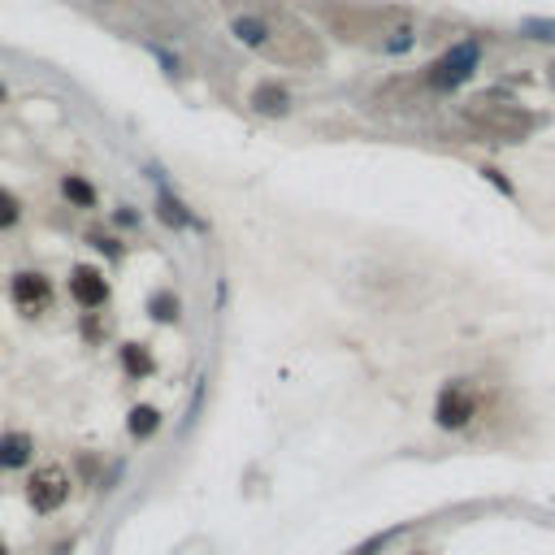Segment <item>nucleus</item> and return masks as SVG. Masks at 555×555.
Here are the masks:
<instances>
[{
	"label": "nucleus",
	"instance_id": "obj_7",
	"mask_svg": "<svg viewBox=\"0 0 555 555\" xmlns=\"http://www.w3.org/2000/svg\"><path fill=\"white\" fill-rule=\"evenodd\" d=\"M69 299L83 308V313H96L109 304V278H104V269L96 265H74L69 269Z\"/></svg>",
	"mask_w": 555,
	"mask_h": 555
},
{
	"label": "nucleus",
	"instance_id": "obj_1",
	"mask_svg": "<svg viewBox=\"0 0 555 555\" xmlns=\"http://www.w3.org/2000/svg\"><path fill=\"white\" fill-rule=\"evenodd\" d=\"M230 31L239 44L257 48L261 57L278 61V66H322L326 48L317 31H308L295 13H273V9H248L230 18Z\"/></svg>",
	"mask_w": 555,
	"mask_h": 555
},
{
	"label": "nucleus",
	"instance_id": "obj_2",
	"mask_svg": "<svg viewBox=\"0 0 555 555\" xmlns=\"http://www.w3.org/2000/svg\"><path fill=\"white\" fill-rule=\"evenodd\" d=\"M464 118L477 127L482 135L499 139V143H521L529 139V131L538 127V118L521 109L517 100H499V96H477L464 104Z\"/></svg>",
	"mask_w": 555,
	"mask_h": 555
},
{
	"label": "nucleus",
	"instance_id": "obj_16",
	"mask_svg": "<svg viewBox=\"0 0 555 555\" xmlns=\"http://www.w3.org/2000/svg\"><path fill=\"white\" fill-rule=\"evenodd\" d=\"M0 555H13V551H9V543H4V538H0Z\"/></svg>",
	"mask_w": 555,
	"mask_h": 555
},
{
	"label": "nucleus",
	"instance_id": "obj_13",
	"mask_svg": "<svg viewBox=\"0 0 555 555\" xmlns=\"http://www.w3.org/2000/svg\"><path fill=\"white\" fill-rule=\"evenodd\" d=\"M148 308H152V317H157V322H165V326L183 317V299H178L174 291H157V295H152V304H148Z\"/></svg>",
	"mask_w": 555,
	"mask_h": 555
},
{
	"label": "nucleus",
	"instance_id": "obj_12",
	"mask_svg": "<svg viewBox=\"0 0 555 555\" xmlns=\"http://www.w3.org/2000/svg\"><path fill=\"white\" fill-rule=\"evenodd\" d=\"M61 196H66L74 208H96V187H92L87 178H78V174H66V178H61Z\"/></svg>",
	"mask_w": 555,
	"mask_h": 555
},
{
	"label": "nucleus",
	"instance_id": "obj_6",
	"mask_svg": "<svg viewBox=\"0 0 555 555\" xmlns=\"http://www.w3.org/2000/svg\"><path fill=\"white\" fill-rule=\"evenodd\" d=\"M473 66H477V44H460V48H452L438 66H429V74H425V87H434V92H452V87H460L469 74H473Z\"/></svg>",
	"mask_w": 555,
	"mask_h": 555
},
{
	"label": "nucleus",
	"instance_id": "obj_10",
	"mask_svg": "<svg viewBox=\"0 0 555 555\" xmlns=\"http://www.w3.org/2000/svg\"><path fill=\"white\" fill-rule=\"evenodd\" d=\"M122 373H127L131 382L152 378V373H157V356H152V347H148V343H127V347H122Z\"/></svg>",
	"mask_w": 555,
	"mask_h": 555
},
{
	"label": "nucleus",
	"instance_id": "obj_5",
	"mask_svg": "<svg viewBox=\"0 0 555 555\" xmlns=\"http://www.w3.org/2000/svg\"><path fill=\"white\" fill-rule=\"evenodd\" d=\"M473 417H477V399H473V391H469L464 382H447V387L438 391V404H434V421H438V429H464Z\"/></svg>",
	"mask_w": 555,
	"mask_h": 555
},
{
	"label": "nucleus",
	"instance_id": "obj_9",
	"mask_svg": "<svg viewBox=\"0 0 555 555\" xmlns=\"http://www.w3.org/2000/svg\"><path fill=\"white\" fill-rule=\"evenodd\" d=\"M165 425L161 408L157 404H135L131 412H127V434H131L135 443H148V438H157V429Z\"/></svg>",
	"mask_w": 555,
	"mask_h": 555
},
{
	"label": "nucleus",
	"instance_id": "obj_3",
	"mask_svg": "<svg viewBox=\"0 0 555 555\" xmlns=\"http://www.w3.org/2000/svg\"><path fill=\"white\" fill-rule=\"evenodd\" d=\"M74 494V477L61 464H39L27 473V508L35 517H57Z\"/></svg>",
	"mask_w": 555,
	"mask_h": 555
},
{
	"label": "nucleus",
	"instance_id": "obj_15",
	"mask_svg": "<svg viewBox=\"0 0 555 555\" xmlns=\"http://www.w3.org/2000/svg\"><path fill=\"white\" fill-rule=\"evenodd\" d=\"M521 31L529 35V39H543V44H555V22H551V18H529V22H525Z\"/></svg>",
	"mask_w": 555,
	"mask_h": 555
},
{
	"label": "nucleus",
	"instance_id": "obj_14",
	"mask_svg": "<svg viewBox=\"0 0 555 555\" xmlns=\"http://www.w3.org/2000/svg\"><path fill=\"white\" fill-rule=\"evenodd\" d=\"M18 217H22V200L13 196L9 187H0V230L18 226Z\"/></svg>",
	"mask_w": 555,
	"mask_h": 555
},
{
	"label": "nucleus",
	"instance_id": "obj_11",
	"mask_svg": "<svg viewBox=\"0 0 555 555\" xmlns=\"http://www.w3.org/2000/svg\"><path fill=\"white\" fill-rule=\"evenodd\" d=\"M252 104H257L261 113H269V118H282V113L291 109V96H287L278 83H261V87L252 92Z\"/></svg>",
	"mask_w": 555,
	"mask_h": 555
},
{
	"label": "nucleus",
	"instance_id": "obj_8",
	"mask_svg": "<svg viewBox=\"0 0 555 555\" xmlns=\"http://www.w3.org/2000/svg\"><path fill=\"white\" fill-rule=\"evenodd\" d=\"M35 464V438L27 429H4L0 434V473H27Z\"/></svg>",
	"mask_w": 555,
	"mask_h": 555
},
{
	"label": "nucleus",
	"instance_id": "obj_17",
	"mask_svg": "<svg viewBox=\"0 0 555 555\" xmlns=\"http://www.w3.org/2000/svg\"><path fill=\"white\" fill-rule=\"evenodd\" d=\"M0 104H4V87H0Z\"/></svg>",
	"mask_w": 555,
	"mask_h": 555
},
{
	"label": "nucleus",
	"instance_id": "obj_4",
	"mask_svg": "<svg viewBox=\"0 0 555 555\" xmlns=\"http://www.w3.org/2000/svg\"><path fill=\"white\" fill-rule=\"evenodd\" d=\"M9 299H13V308L27 313V317L48 313V304H53V282H48V273H39V269H18V273L9 278Z\"/></svg>",
	"mask_w": 555,
	"mask_h": 555
}]
</instances>
